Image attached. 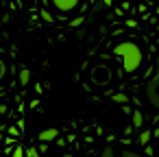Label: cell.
<instances>
[{
  "instance_id": "cell-9",
  "label": "cell",
  "mask_w": 159,
  "mask_h": 157,
  "mask_svg": "<svg viewBox=\"0 0 159 157\" xmlns=\"http://www.w3.org/2000/svg\"><path fill=\"white\" fill-rule=\"evenodd\" d=\"M111 98H113L116 103H126V96H124V94H113Z\"/></svg>"
},
{
  "instance_id": "cell-13",
  "label": "cell",
  "mask_w": 159,
  "mask_h": 157,
  "mask_svg": "<svg viewBox=\"0 0 159 157\" xmlns=\"http://www.w3.org/2000/svg\"><path fill=\"white\" fill-rule=\"evenodd\" d=\"M102 157H113V150H111V148H105V150H102Z\"/></svg>"
},
{
  "instance_id": "cell-14",
  "label": "cell",
  "mask_w": 159,
  "mask_h": 157,
  "mask_svg": "<svg viewBox=\"0 0 159 157\" xmlns=\"http://www.w3.org/2000/svg\"><path fill=\"white\" fill-rule=\"evenodd\" d=\"M81 22H83V16H79V18H76V20H72V26H79V24H81Z\"/></svg>"
},
{
  "instance_id": "cell-10",
  "label": "cell",
  "mask_w": 159,
  "mask_h": 157,
  "mask_svg": "<svg viewBox=\"0 0 159 157\" xmlns=\"http://www.w3.org/2000/svg\"><path fill=\"white\" fill-rule=\"evenodd\" d=\"M24 157H37V150L35 148H26L24 150Z\"/></svg>"
},
{
  "instance_id": "cell-15",
  "label": "cell",
  "mask_w": 159,
  "mask_h": 157,
  "mask_svg": "<svg viewBox=\"0 0 159 157\" xmlns=\"http://www.w3.org/2000/svg\"><path fill=\"white\" fill-rule=\"evenodd\" d=\"M124 157H137V153H133V150H129V153H124Z\"/></svg>"
},
{
  "instance_id": "cell-5",
  "label": "cell",
  "mask_w": 159,
  "mask_h": 157,
  "mask_svg": "<svg viewBox=\"0 0 159 157\" xmlns=\"http://www.w3.org/2000/svg\"><path fill=\"white\" fill-rule=\"evenodd\" d=\"M157 85H159V81H152V83L148 85V90H146V94H148V98H150V103H152L155 107H159V96H157Z\"/></svg>"
},
{
  "instance_id": "cell-3",
  "label": "cell",
  "mask_w": 159,
  "mask_h": 157,
  "mask_svg": "<svg viewBox=\"0 0 159 157\" xmlns=\"http://www.w3.org/2000/svg\"><path fill=\"white\" fill-rule=\"evenodd\" d=\"M92 79H94L98 85H105V83H109L111 74H109V70H107L105 66H98V68H94V70H92Z\"/></svg>"
},
{
  "instance_id": "cell-4",
  "label": "cell",
  "mask_w": 159,
  "mask_h": 157,
  "mask_svg": "<svg viewBox=\"0 0 159 157\" xmlns=\"http://www.w3.org/2000/svg\"><path fill=\"white\" fill-rule=\"evenodd\" d=\"M37 137H39V142H44V144H46V142H52V140L59 137V129H55V127H52V129H44Z\"/></svg>"
},
{
  "instance_id": "cell-1",
  "label": "cell",
  "mask_w": 159,
  "mask_h": 157,
  "mask_svg": "<svg viewBox=\"0 0 159 157\" xmlns=\"http://www.w3.org/2000/svg\"><path fill=\"white\" fill-rule=\"evenodd\" d=\"M116 57L122 61V68L124 72H135L142 63V50L135 42H120L116 48H113Z\"/></svg>"
},
{
  "instance_id": "cell-12",
  "label": "cell",
  "mask_w": 159,
  "mask_h": 157,
  "mask_svg": "<svg viewBox=\"0 0 159 157\" xmlns=\"http://www.w3.org/2000/svg\"><path fill=\"white\" fill-rule=\"evenodd\" d=\"M13 157H24V148H20V146H18V148L13 150Z\"/></svg>"
},
{
  "instance_id": "cell-11",
  "label": "cell",
  "mask_w": 159,
  "mask_h": 157,
  "mask_svg": "<svg viewBox=\"0 0 159 157\" xmlns=\"http://www.w3.org/2000/svg\"><path fill=\"white\" fill-rule=\"evenodd\" d=\"M5 72H7V66H5V61H2V59H0V79L5 76Z\"/></svg>"
},
{
  "instance_id": "cell-6",
  "label": "cell",
  "mask_w": 159,
  "mask_h": 157,
  "mask_svg": "<svg viewBox=\"0 0 159 157\" xmlns=\"http://www.w3.org/2000/svg\"><path fill=\"white\" fill-rule=\"evenodd\" d=\"M29 81H31V70L22 68L20 70V85H29Z\"/></svg>"
},
{
  "instance_id": "cell-8",
  "label": "cell",
  "mask_w": 159,
  "mask_h": 157,
  "mask_svg": "<svg viewBox=\"0 0 159 157\" xmlns=\"http://www.w3.org/2000/svg\"><path fill=\"white\" fill-rule=\"evenodd\" d=\"M150 137H152V133H150V131L139 133V144H142V146H144V144H148V142H150Z\"/></svg>"
},
{
  "instance_id": "cell-2",
  "label": "cell",
  "mask_w": 159,
  "mask_h": 157,
  "mask_svg": "<svg viewBox=\"0 0 159 157\" xmlns=\"http://www.w3.org/2000/svg\"><path fill=\"white\" fill-rule=\"evenodd\" d=\"M50 5H52V9H55V11H59V13L68 16V13H74V11H79V9H81L83 0H50Z\"/></svg>"
},
{
  "instance_id": "cell-7",
  "label": "cell",
  "mask_w": 159,
  "mask_h": 157,
  "mask_svg": "<svg viewBox=\"0 0 159 157\" xmlns=\"http://www.w3.org/2000/svg\"><path fill=\"white\" fill-rule=\"evenodd\" d=\"M142 122H144V120H142V113L135 109V111H133V127H137V129H139V127H142Z\"/></svg>"
}]
</instances>
